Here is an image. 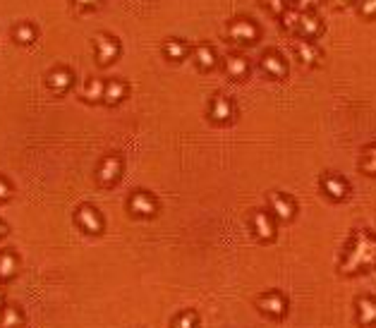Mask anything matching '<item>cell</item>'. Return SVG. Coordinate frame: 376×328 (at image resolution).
<instances>
[{"mask_svg": "<svg viewBox=\"0 0 376 328\" xmlns=\"http://www.w3.org/2000/svg\"><path fill=\"white\" fill-rule=\"evenodd\" d=\"M74 5H77L79 10H92V8H96L101 0H72Z\"/></svg>", "mask_w": 376, "mask_h": 328, "instance_id": "obj_32", "label": "cell"}, {"mask_svg": "<svg viewBox=\"0 0 376 328\" xmlns=\"http://www.w3.org/2000/svg\"><path fill=\"white\" fill-rule=\"evenodd\" d=\"M357 324L362 328L376 326V300L374 297H359L357 300Z\"/></svg>", "mask_w": 376, "mask_h": 328, "instance_id": "obj_18", "label": "cell"}, {"mask_svg": "<svg viewBox=\"0 0 376 328\" xmlns=\"http://www.w3.org/2000/svg\"><path fill=\"white\" fill-rule=\"evenodd\" d=\"M297 22H300V10L288 8L280 14V24H283L285 32H297Z\"/></svg>", "mask_w": 376, "mask_h": 328, "instance_id": "obj_26", "label": "cell"}, {"mask_svg": "<svg viewBox=\"0 0 376 328\" xmlns=\"http://www.w3.org/2000/svg\"><path fill=\"white\" fill-rule=\"evenodd\" d=\"M319 3L322 0H295V10H300V12H314L319 8Z\"/></svg>", "mask_w": 376, "mask_h": 328, "instance_id": "obj_30", "label": "cell"}, {"mask_svg": "<svg viewBox=\"0 0 376 328\" xmlns=\"http://www.w3.org/2000/svg\"><path fill=\"white\" fill-rule=\"evenodd\" d=\"M127 211L134 216V218H152V216L158 214V199L152 194V192L137 189L129 194Z\"/></svg>", "mask_w": 376, "mask_h": 328, "instance_id": "obj_3", "label": "cell"}, {"mask_svg": "<svg viewBox=\"0 0 376 328\" xmlns=\"http://www.w3.org/2000/svg\"><path fill=\"white\" fill-rule=\"evenodd\" d=\"M257 307H259V311H264L267 316L280 319V316H285V311H288V297L278 290L264 292V295L257 297Z\"/></svg>", "mask_w": 376, "mask_h": 328, "instance_id": "obj_7", "label": "cell"}, {"mask_svg": "<svg viewBox=\"0 0 376 328\" xmlns=\"http://www.w3.org/2000/svg\"><path fill=\"white\" fill-rule=\"evenodd\" d=\"M5 307V287H3V283H0V309Z\"/></svg>", "mask_w": 376, "mask_h": 328, "instance_id": "obj_34", "label": "cell"}, {"mask_svg": "<svg viewBox=\"0 0 376 328\" xmlns=\"http://www.w3.org/2000/svg\"><path fill=\"white\" fill-rule=\"evenodd\" d=\"M275 223H278V221H275L269 211H254V214H252V233H254V237L262 240V242L275 240Z\"/></svg>", "mask_w": 376, "mask_h": 328, "instance_id": "obj_11", "label": "cell"}, {"mask_svg": "<svg viewBox=\"0 0 376 328\" xmlns=\"http://www.w3.org/2000/svg\"><path fill=\"white\" fill-rule=\"evenodd\" d=\"M192 55H194V65L202 72H211L216 65H218V50L211 43H199L197 48H192Z\"/></svg>", "mask_w": 376, "mask_h": 328, "instance_id": "obj_16", "label": "cell"}, {"mask_svg": "<svg viewBox=\"0 0 376 328\" xmlns=\"http://www.w3.org/2000/svg\"><path fill=\"white\" fill-rule=\"evenodd\" d=\"M46 84H48V89L55 94V96H63L67 89H72V84H74V74H72V70L70 68H55L48 72V77H46Z\"/></svg>", "mask_w": 376, "mask_h": 328, "instance_id": "obj_13", "label": "cell"}, {"mask_svg": "<svg viewBox=\"0 0 376 328\" xmlns=\"http://www.w3.org/2000/svg\"><path fill=\"white\" fill-rule=\"evenodd\" d=\"M24 326V314L19 307L5 305L0 309V328H22Z\"/></svg>", "mask_w": 376, "mask_h": 328, "instance_id": "obj_23", "label": "cell"}, {"mask_svg": "<svg viewBox=\"0 0 376 328\" xmlns=\"http://www.w3.org/2000/svg\"><path fill=\"white\" fill-rule=\"evenodd\" d=\"M223 70L225 74H228L230 79H235V82H240V79H244L249 74V60L244 58L242 53H228L223 58Z\"/></svg>", "mask_w": 376, "mask_h": 328, "instance_id": "obj_14", "label": "cell"}, {"mask_svg": "<svg viewBox=\"0 0 376 328\" xmlns=\"http://www.w3.org/2000/svg\"><path fill=\"white\" fill-rule=\"evenodd\" d=\"M36 37H39V32L32 22H19L17 27L12 29V39L19 43V46H29V43L36 41Z\"/></svg>", "mask_w": 376, "mask_h": 328, "instance_id": "obj_24", "label": "cell"}, {"mask_svg": "<svg viewBox=\"0 0 376 328\" xmlns=\"http://www.w3.org/2000/svg\"><path fill=\"white\" fill-rule=\"evenodd\" d=\"M120 175H123V158L115 154H108L106 158L98 163L96 180L103 185V187H113V185L120 180Z\"/></svg>", "mask_w": 376, "mask_h": 328, "instance_id": "obj_8", "label": "cell"}, {"mask_svg": "<svg viewBox=\"0 0 376 328\" xmlns=\"http://www.w3.org/2000/svg\"><path fill=\"white\" fill-rule=\"evenodd\" d=\"M103 92H106V82L101 77H92L79 89V99H84L87 103H98V101H103Z\"/></svg>", "mask_w": 376, "mask_h": 328, "instance_id": "obj_20", "label": "cell"}, {"mask_svg": "<svg viewBox=\"0 0 376 328\" xmlns=\"http://www.w3.org/2000/svg\"><path fill=\"white\" fill-rule=\"evenodd\" d=\"M322 189L331 196V199H345L350 192V185H348V180L340 178V175L328 173L322 178Z\"/></svg>", "mask_w": 376, "mask_h": 328, "instance_id": "obj_17", "label": "cell"}, {"mask_svg": "<svg viewBox=\"0 0 376 328\" xmlns=\"http://www.w3.org/2000/svg\"><path fill=\"white\" fill-rule=\"evenodd\" d=\"M12 196V183L8 178H0V201H8Z\"/></svg>", "mask_w": 376, "mask_h": 328, "instance_id": "obj_31", "label": "cell"}, {"mask_svg": "<svg viewBox=\"0 0 376 328\" xmlns=\"http://www.w3.org/2000/svg\"><path fill=\"white\" fill-rule=\"evenodd\" d=\"M262 32H259V24L252 22L247 17H235L228 22V39L235 43H242V46H249V43L259 41Z\"/></svg>", "mask_w": 376, "mask_h": 328, "instance_id": "obj_2", "label": "cell"}, {"mask_svg": "<svg viewBox=\"0 0 376 328\" xmlns=\"http://www.w3.org/2000/svg\"><path fill=\"white\" fill-rule=\"evenodd\" d=\"M189 53H192V50H189V46L182 39H168V41L163 43V55L170 63H180V60H185Z\"/></svg>", "mask_w": 376, "mask_h": 328, "instance_id": "obj_22", "label": "cell"}, {"mask_svg": "<svg viewBox=\"0 0 376 328\" xmlns=\"http://www.w3.org/2000/svg\"><path fill=\"white\" fill-rule=\"evenodd\" d=\"M372 266H376V235L367 233V230H357L350 240L348 254H345L340 271L353 276L364 269H372Z\"/></svg>", "mask_w": 376, "mask_h": 328, "instance_id": "obj_1", "label": "cell"}, {"mask_svg": "<svg viewBox=\"0 0 376 328\" xmlns=\"http://www.w3.org/2000/svg\"><path fill=\"white\" fill-rule=\"evenodd\" d=\"M362 170L367 175H376V144H369L364 149V156H362Z\"/></svg>", "mask_w": 376, "mask_h": 328, "instance_id": "obj_27", "label": "cell"}, {"mask_svg": "<svg viewBox=\"0 0 376 328\" xmlns=\"http://www.w3.org/2000/svg\"><path fill=\"white\" fill-rule=\"evenodd\" d=\"M235 115V103L228 99L225 94H216L211 101H209V120L216 125H225L230 123Z\"/></svg>", "mask_w": 376, "mask_h": 328, "instance_id": "obj_10", "label": "cell"}, {"mask_svg": "<svg viewBox=\"0 0 376 328\" xmlns=\"http://www.w3.org/2000/svg\"><path fill=\"white\" fill-rule=\"evenodd\" d=\"M262 5L267 10H271V12H275L280 17V14L285 12V10L290 8V0H262Z\"/></svg>", "mask_w": 376, "mask_h": 328, "instance_id": "obj_28", "label": "cell"}, {"mask_svg": "<svg viewBox=\"0 0 376 328\" xmlns=\"http://www.w3.org/2000/svg\"><path fill=\"white\" fill-rule=\"evenodd\" d=\"M300 39H307V41H314L317 37L324 34V22L317 12H300V22H297V32Z\"/></svg>", "mask_w": 376, "mask_h": 328, "instance_id": "obj_12", "label": "cell"}, {"mask_svg": "<svg viewBox=\"0 0 376 328\" xmlns=\"http://www.w3.org/2000/svg\"><path fill=\"white\" fill-rule=\"evenodd\" d=\"M94 48H96V63L101 65V68H108V65H113L115 60H118L120 55V41L115 37H110V34H98L96 39H94Z\"/></svg>", "mask_w": 376, "mask_h": 328, "instance_id": "obj_6", "label": "cell"}, {"mask_svg": "<svg viewBox=\"0 0 376 328\" xmlns=\"http://www.w3.org/2000/svg\"><path fill=\"white\" fill-rule=\"evenodd\" d=\"M19 271V256L12 249L0 252V283H8L17 276Z\"/></svg>", "mask_w": 376, "mask_h": 328, "instance_id": "obj_19", "label": "cell"}, {"mask_svg": "<svg viewBox=\"0 0 376 328\" xmlns=\"http://www.w3.org/2000/svg\"><path fill=\"white\" fill-rule=\"evenodd\" d=\"M259 68H262L264 74L271 77V79H285V77H288V60H285L283 55H280L278 50H273V48H269L267 53L262 55Z\"/></svg>", "mask_w": 376, "mask_h": 328, "instance_id": "obj_9", "label": "cell"}, {"mask_svg": "<svg viewBox=\"0 0 376 328\" xmlns=\"http://www.w3.org/2000/svg\"><path fill=\"white\" fill-rule=\"evenodd\" d=\"M269 209H271V216H273L278 223H288V221H293L295 214H297V204H295V199L288 194H283V192H271Z\"/></svg>", "mask_w": 376, "mask_h": 328, "instance_id": "obj_4", "label": "cell"}, {"mask_svg": "<svg viewBox=\"0 0 376 328\" xmlns=\"http://www.w3.org/2000/svg\"><path fill=\"white\" fill-rule=\"evenodd\" d=\"M295 55H297V60L304 68H314V65L322 63V48L314 41H307V39H297L295 41Z\"/></svg>", "mask_w": 376, "mask_h": 328, "instance_id": "obj_15", "label": "cell"}, {"mask_svg": "<svg viewBox=\"0 0 376 328\" xmlns=\"http://www.w3.org/2000/svg\"><path fill=\"white\" fill-rule=\"evenodd\" d=\"M127 94H129L127 82H123V79H108L106 92H103V101H106L108 105H115V103H120Z\"/></svg>", "mask_w": 376, "mask_h": 328, "instance_id": "obj_21", "label": "cell"}, {"mask_svg": "<svg viewBox=\"0 0 376 328\" xmlns=\"http://www.w3.org/2000/svg\"><path fill=\"white\" fill-rule=\"evenodd\" d=\"M197 326H199V316L192 309H185L180 314H175L173 324H170V328H197Z\"/></svg>", "mask_w": 376, "mask_h": 328, "instance_id": "obj_25", "label": "cell"}, {"mask_svg": "<svg viewBox=\"0 0 376 328\" xmlns=\"http://www.w3.org/2000/svg\"><path fill=\"white\" fill-rule=\"evenodd\" d=\"M8 235V225H5V221H0V240Z\"/></svg>", "mask_w": 376, "mask_h": 328, "instance_id": "obj_35", "label": "cell"}, {"mask_svg": "<svg viewBox=\"0 0 376 328\" xmlns=\"http://www.w3.org/2000/svg\"><path fill=\"white\" fill-rule=\"evenodd\" d=\"M331 5H333V8H348V5H353L355 0H328Z\"/></svg>", "mask_w": 376, "mask_h": 328, "instance_id": "obj_33", "label": "cell"}, {"mask_svg": "<svg viewBox=\"0 0 376 328\" xmlns=\"http://www.w3.org/2000/svg\"><path fill=\"white\" fill-rule=\"evenodd\" d=\"M359 14L364 19H376V0H359Z\"/></svg>", "mask_w": 376, "mask_h": 328, "instance_id": "obj_29", "label": "cell"}, {"mask_svg": "<svg viewBox=\"0 0 376 328\" xmlns=\"http://www.w3.org/2000/svg\"><path fill=\"white\" fill-rule=\"evenodd\" d=\"M74 223L79 225V230L87 235H101L103 233V216L98 214V209L89 204L77 206L74 211Z\"/></svg>", "mask_w": 376, "mask_h": 328, "instance_id": "obj_5", "label": "cell"}]
</instances>
